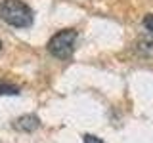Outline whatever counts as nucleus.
Returning <instances> with one entry per match:
<instances>
[{
  "mask_svg": "<svg viewBox=\"0 0 153 143\" xmlns=\"http://www.w3.org/2000/svg\"><path fill=\"white\" fill-rule=\"evenodd\" d=\"M19 94V88L13 84H8V82H0V95H17Z\"/></svg>",
  "mask_w": 153,
  "mask_h": 143,
  "instance_id": "nucleus-4",
  "label": "nucleus"
},
{
  "mask_svg": "<svg viewBox=\"0 0 153 143\" xmlns=\"http://www.w3.org/2000/svg\"><path fill=\"white\" fill-rule=\"evenodd\" d=\"M0 50H2V42H0Z\"/></svg>",
  "mask_w": 153,
  "mask_h": 143,
  "instance_id": "nucleus-7",
  "label": "nucleus"
},
{
  "mask_svg": "<svg viewBox=\"0 0 153 143\" xmlns=\"http://www.w3.org/2000/svg\"><path fill=\"white\" fill-rule=\"evenodd\" d=\"M76 38H79V32L75 29H65V31L56 32L48 42V52L57 59H69L75 52Z\"/></svg>",
  "mask_w": 153,
  "mask_h": 143,
  "instance_id": "nucleus-2",
  "label": "nucleus"
},
{
  "mask_svg": "<svg viewBox=\"0 0 153 143\" xmlns=\"http://www.w3.org/2000/svg\"><path fill=\"white\" fill-rule=\"evenodd\" d=\"M143 27H146L149 32H153V15L151 13H147V15L143 17Z\"/></svg>",
  "mask_w": 153,
  "mask_h": 143,
  "instance_id": "nucleus-6",
  "label": "nucleus"
},
{
  "mask_svg": "<svg viewBox=\"0 0 153 143\" xmlns=\"http://www.w3.org/2000/svg\"><path fill=\"white\" fill-rule=\"evenodd\" d=\"M82 139H84V143H105L103 139H100L98 136H92V133H84Z\"/></svg>",
  "mask_w": 153,
  "mask_h": 143,
  "instance_id": "nucleus-5",
  "label": "nucleus"
},
{
  "mask_svg": "<svg viewBox=\"0 0 153 143\" xmlns=\"http://www.w3.org/2000/svg\"><path fill=\"white\" fill-rule=\"evenodd\" d=\"M40 126V120H38V116L35 114H21L19 118L13 120V128H16L17 132H35L36 128Z\"/></svg>",
  "mask_w": 153,
  "mask_h": 143,
  "instance_id": "nucleus-3",
  "label": "nucleus"
},
{
  "mask_svg": "<svg viewBox=\"0 0 153 143\" xmlns=\"http://www.w3.org/2000/svg\"><path fill=\"white\" fill-rule=\"evenodd\" d=\"M33 10L21 0H2L0 2V19L16 29H27L33 25Z\"/></svg>",
  "mask_w": 153,
  "mask_h": 143,
  "instance_id": "nucleus-1",
  "label": "nucleus"
}]
</instances>
